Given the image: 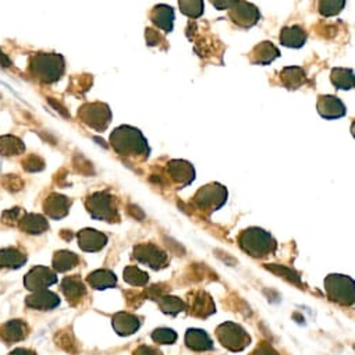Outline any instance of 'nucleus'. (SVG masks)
Listing matches in <instances>:
<instances>
[{
	"mask_svg": "<svg viewBox=\"0 0 355 355\" xmlns=\"http://www.w3.org/2000/svg\"><path fill=\"white\" fill-rule=\"evenodd\" d=\"M110 146L114 152L124 157L132 159H148L150 148L144 134L132 125H119L113 130L109 138Z\"/></svg>",
	"mask_w": 355,
	"mask_h": 355,
	"instance_id": "obj_1",
	"label": "nucleus"
},
{
	"mask_svg": "<svg viewBox=\"0 0 355 355\" xmlns=\"http://www.w3.org/2000/svg\"><path fill=\"white\" fill-rule=\"evenodd\" d=\"M237 243L245 254L259 259L273 255L277 250V241L269 232L261 227H248L243 230L237 237Z\"/></svg>",
	"mask_w": 355,
	"mask_h": 355,
	"instance_id": "obj_2",
	"label": "nucleus"
},
{
	"mask_svg": "<svg viewBox=\"0 0 355 355\" xmlns=\"http://www.w3.org/2000/svg\"><path fill=\"white\" fill-rule=\"evenodd\" d=\"M66 62L58 53H37L31 58L30 73L44 84H53L64 74Z\"/></svg>",
	"mask_w": 355,
	"mask_h": 355,
	"instance_id": "obj_3",
	"label": "nucleus"
},
{
	"mask_svg": "<svg viewBox=\"0 0 355 355\" xmlns=\"http://www.w3.org/2000/svg\"><path fill=\"white\" fill-rule=\"evenodd\" d=\"M85 208L92 219L114 223L120 220L117 200L109 191H96L85 200Z\"/></svg>",
	"mask_w": 355,
	"mask_h": 355,
	"instance_id": "obj_4",
	"label": "nucleus"
},
{
	"mask_svg": "<svg viewBox=\"0 0 355 355\" xmlns=\"http://www.w3.org/2000/svg\"><path fill=\"white\" fill-rule=\"evenodd\" d=\"M324 291L330 301L349 306L355 302V283L349 276L331 273L324 279Z\"/></svg>",
	"mask_w": 355,
	"mask_h": 355,
	"instance_id": "obj_5",
	"label": "nucleus"
},
{
	"mask_svg": "<svg viewBox=\"0 0 355 355\" xmlns=\"http://www.w3.org/2000/svg\"><path fill=\"white\" fill-rule=\"evenodd\" d=\"M227 197L229 193L225 186L219 183H211L196 193L193 204L198 211L211 215L225 207V204L227 202Z\"/></svg>",
	"mask_w": 355,
	"mask_h": 355,
	"instance_id": "obj_6",
	"label": "nucleus"
},
{
	"mask_svg": "<svg viewBox=\"0 0 355 355\" xmlns=\"http://www.w3.org/2000/svg\"><path fill=\"white\" fill-rule=\"evenodd\" d=\"M216 338L232 352L244 351L251 344V336L247 330L234 322H225L216 327Z\"/></svg>",
	"mask_w": 355,
	"mask_h": 355,
	"instance_id": "obj_7",
	"label": "nucleus"
},
{
	"mask_svg": "<svg viewBox=\"0 0 355 355\" xmlns=\"http://www.w3.org/2000/svg\"><path fill=\"white\" fill-rule=\"evenodd\" d=\"M78 119L89 128L103 132L112 123L113 114L109 105L102 102H91L78 109Z\"/></svg>",
	"mask_w": 355,
	"mask_h": 355,
	"instance_id": "obj_8",
	"label": "nucleus"
},
{
	"mask_svg": "<svg viewBox=\"0 0 355 355\" xmlns=\"http://www.w3.org/2000/svg\"><path fill=\"white\" fill-rule=\"evenodd\" d=\"M132 258L153 270H162L168 265L167 252L150 243H142L135 245L132 250Z\"/></svg>",
	"mask_w": 355,
	"mask_h": 355,
	"instance_id": "obj_9",
	"label": "nucleus"
},
{
	"mask_svg": "<svg viewBox=\"0 0 355 355\" xmlns=\"http://www.w3.org/2000/svg\"><path fill=\"white\" fill-rule=\"evenodd\" d=\"M229 17L236 26L241 28H251L258 24L261 13L255 5L244 2V0H234L233 6L229 9Z\"/></svg>",
	"mask_w": 355,
	"mask_h": 355,
	"instance_id": "obj_10",
	"label": "nucleus"
},
{
	"mask_svg": "<svg viewBox=\"0 0 355 355\" xmlns=\"http://www.w3.org/2000/svg\"><path fill=\"white\" fill-rule=\"evenodd\" d=\"M167 174L177 189H186L196 180L194 166L183 159H173L167 163Z\"/></svg>",
	"mask_w": 355,
	"mask_h": 355,
	"instance_id": "obj_11",
	"label": "nucleus"
},
{
	"mask_svg": "<svg viewBox=\"0 0 355 355\" xmlns=\"http://www.w3.org/2000/svg\"><path fill=\"white\" fill-rule=\"evenodd\" d=\"M58 283V275L51 268L35 266L24 276V287L31 291L48 290V287Z\"/></svg>",
	"mask_w": 355,
	"mask_h": 355,
	"instance_id": "obj_12",
	"label": "nucleus"
},
{
	"mask_svg": "<svg viewBox=\"0 0 355 355\" xmlns=\"http://www.w3.org/2000/svg\"><path fill=\"white\" fill-rule=\"evenodd\" d=\"M30 326L23 319H10L0 324V340L8 345L24 341L30 336Z\"/></svg>",
	"mask_w": 355,
	"mask_h": 355,
	"instance_id": "obj_13",
	"label": "nucleus"
},
{
	"mask_svg": "<svg viewBox=\"0 0 355 355\" xmlns=\"http://www.w3.org/2000/svg\"><path fill=\"white\" fill-rule=\"evenodd\" d=\"M318 113L326 120H337L347 114L344 102L334 95H320L318 98Z\"/></svg>",
	"mask_w": 355,
	"mask_h": 355,
	"instance_id": "obj_14",
	"label": "nucleus"
},
{
	"mask_svg": "<svg viewBox=\"0 0 355 355\" xmlns=\"http://www.w3.org/2000/svg\"><path fill=\"white\" fill-rule=\"evenodd\" d=\"M78 247L84 252H99L107 245V236L95 229H84L77 233Z\"/></svg>",
	"mask_w": 355,
	"mask_h": 355,
	"instance_id": "obj_15",
	"label": "nucleus"
},
{
	"mask_svg": "<svg viewBox=\"0 0 355 355\" xmlns=\"http://www.w3.org/2000/svg\"><path fill=\"white\" fill-rule=\"evenodd\" d=\"M71 204H73V201L70 198H67L66 196L53 193L44 201L42 207H44V212L46 214L48 218H51L53 220H60L69 215Z\"/></svg>",
	"mask_w": 355,
	"mask_h": 355,
	"instance_id": "obj_16",
	"label": "nucleus"
},
{
	"mask_svg": "<svg viewBox=\"0 0 355 355\" xmlns=\"http://www.w3.org/2000/svg\"><path fill=\"white\" fill-rule=\"evenodd\" d=\"M60 305V298L51 290H41L26 297V306L35 311H53Z\"/></svg>",
	"mask_w": 355,
	"mask_h": 355,
	"instance_id": "obj_17",
	"label": "nucleus"
},
{
	"mask_svg": "<svg viewBox=\"0 0 355 355\" xmlns=\"http://www.w3.org/2000/svg\"><path fill=\"white\" fill-rule=\"evenodd\" d=\"M60 291L73 306L78 305L87 295V287L78 275L64 277L60 283Z\"/></svg>",
	"mask_w": 355,
	"mask_h": 355,
	"instance_id": "obj_18",
	"label": "nucleus"
},
{
	"mask_svg": "<svg viewBox=\"0 0 355 355\" xmlns=\"http://www.w3.org/2000/svg\"><path fill=\"white\" fill-rule=\"evenodd\" d=\"M277 58H280V51L276 45L269 41H263L254 46V49L248 55V60L251 64L268 66L273 63Z\"/></svg>",
	"mask_w": 355,
	"mask_h": 355,
	"instance_id": "obj_19",
	"label": "nucleus"
},
{
	"mask_svg": "<svg viewBox=\"0 0 355 355\" xmlns=\"http://www.w3.org/2000/svg\"><path fill=\"white\" fill-rule=\"evenodd\" d=\"M112 326L119 336L127 337L139 330L141 318L130 312H117L112 318Z\"/></svg>",
	"mask_w": 355,
	"mask_h": 355,
	"instance_id": "obj_20",
	"label": "nucleus"
},
{
	"mask_svg": "<svg viewBox=\"0 0 355 355\" xmlns=\"http://www.w3.org/2000/svg\"><path fill=\"white\" fill-rule=\"evenodd\" d=\"M149 19L157 28H160L166 34L171 33L174 28L175 16H174V9L171 6H167V5L155 6L149 13Z\"/></svg>",
	"mask_w": 355,
	"mask_h": 355,
	"instance_id": "obj_21",
	"label": "nucleus"
},
{
	"mask_svg": "<svg viewBox=\"0 0 355 355\" xmlns=\"http://www.w3.org/2000/svg\"><path fill=\"white\" fill-rule=\"evenodd\" d=\"M216 312L214 298L207 291H198L190 302V313L197 318H208Z\"/></svg>",
	"mask_w": 355,
	"mask_h": 355,
	"instance_id": "obj_22",
	"label": "nucleus"
},
{
	"mask_svg": "<svg viewBox=\"0 0 355 355\" xmlns=\"http://www.w3.org/2000/svg\"><path fill=\"white\" fill-rule=\"evenodd\" d=\"M186 345L196 352H202V351H211L214 349V341L209 337V334L202 330V329H197V327H191L186 331V337H184Z\"/></svg>",
	"mask_w": 355,
	"mask_h": 355,
	"instance_id": "obj_23",
	"label": "nucleus"
},
{
	"mask_svg": "<svg viewBox=\"0 0 355 355\" xmlns=\"http://www.w3.org/2000/svg\"><path fill=\"white\" fill-rule=\"evenodd\" d=\"M27 254L17 247L0 250V269L17 270L27 263Z\"/></svg>",
	"mask_w": 355,
	"mask_h": 355,
	"instance_id": "obj_24",
	"label": "nucleus"
},
{
	"mask_svg": "<svg viewBox=\"0 0 355 355\" xmlns=\"http://www.w3.org/2000/svg\"><path fill=\"white\" fill-rule=\"evenodd\" d=\"M306 31L300 27V26H290V27H284L280 31V44L286 48H291V49H300L305 45L306 42Z\"/></svg>",
	"mask_w": 355,
	"mask_h": 355,
	"instance_id": "obj_25",
	"label": "nucleus"
},
{
	"mask_svg": "<svg viewBox=\"0 0 355 355\" xmlns=\"http://www.w3.org/2000/svg\"><path fill=\"white\" fill-rule=\"evenodd\" d=\"M19 229L31 236H40L49 230V222L45 216L38 214H27L21 218L19 223Z\"/></svg>",
	"mask_w": 355,
	"mask_h": 355,
	"instance_id": "obj_26",
	"label": "nucleus"
},
{
	"mask_svg": "<svg viewBox=\"0 0 355 355\" xmlns=\"http://www.w3.org/2000/svg\"><path fill=\"white\" fill-rule=\"evenodd\" d=\"M87 283L95 290H107L117 286V276L109 269H98L87 276Z\"/></svg>",
	"mask_w": 355,
	"mask_h": 355,
	"instance_id": "obj_27",
	"label": "nucleus"
},
{
	"mask_svg": "<svg viewBox=\"0 0 355 355\" xmlns=\"http://www.w3.org/2000/svg\"><path fill=\"white\" fill-rule=\"evenodd\" d=\"M80 265V257L71 251L62 250L55 252L53 259H52V266L55 272L58 273H66L73 270Z\"/></svg>",
	"mask_w": 355,
	"mask_h": 355,
	"instance_id": "obj_28",
	"label": "nucleus"
},
{
	"mask_svg": "<svg viewBox=\"0 0 355 355\" xmlns=\"http://www.w3.org/2000/svg\"><path fill=\"white\" fill-rule=\"evenodd\" d=\"M280 80L282 84L291 91H295L298 88H301L305 83H306V74L305 70L297 66H291V67H284L282 74H280Z\"/></svg>",
	"mask_w": 355,
	"mask_h": 355,
	"instance_id": "obj_29",
	"label": "nucleus"
},
{
	"mask_svg": "<svg viewBox=\"0 0 355 355\" xmlns=\"http://www.w3.org/2000/svg\"><path fill=\"white\" fill-rule=\"evenodd\" d=\"M155 300L157 301V305L160 308V311L166 315L170 316H175L179 315L180 312H184L187 309V304L175 295H164V294H159L155 297Z\"/></svg>",
	"mask_w": 355,
	"mask_h": 355,
	"instance_id": "obj_30",
	"label": "nucleus"
},
{
	"mask_svg": "<svg viewBox=\"0 0 355 355\" xmlns=\"http://www.w3.org/2000/svg\"><path fill=\"white\" fill-rule=\"evenodd\" d=\"M330 81L336 89L349 91L354 88V70L334 67L330 73Z\"/></svg>",
	"mask_w": 355,
	"mask_h": 355,
	"instance_id": "obj_31",
	"label": "nucleus"
},
{
	"mask_svg": "<svg viewBox=\"0 0 355 355\" xmlns=\"http://www.w3.org/2000/svg\"><path fill=\"white\" fill-rule=\"evenodd\" d=\"M26 152L24 142L16 135L0 137V155L6 157H13L23 155Z\"/></svg>",
	"mask_w": 355,
	"mask_h": 355,
	"instance_id": "obj_32",
	"label": "nucleus"
},
{
	"mask_svg": "<svg viewBox=\"0 0 355 355\" xmlns=\"http://www.w3.org/2000/svg\"><path fill=\"white\" fill-rule=\"evenodd\" d=\"M123 279L125 283L135 287H144L149 283V275L137 266H127L123 272Z\"/></svg>",
	"mask_w": 355,
	"mask_h": 355,
	"instance_id": "obj_33",
	"label": "nucleus"
},
{
	"mask_svg": "<svg viewBox=\"0 0 355 355\" xmlns=\"http://www.w3.org/2000/svg\"><path fill=\"white\" fill-rule=\"evenodd\" d=\"M180 12L191 19H200L204 15L205 3L202 0H180L179 2Z\"/></svg>",
	"mask_w": 355,
	"mask_h": 355,
	"instance_id": "obj_34",
	"label": "nucleus"
},
{
	"mask_svg": "<svg viewBox=\"0 0 355 355\" xmlns=\"http://www.w3.org/2000/svg\"><path fill=\"white\" fill-rule=\"evenodd\" d=\"M153 343L160 344V345H170L177 341V333L173 329L168 327H157L152 331L150 334Z\"/></svg>",
	"mask_w": 355,
	"mask_h": 355,
	"instance_id": "obj_35",
	"label": "nucleus"
},
{
	"mask_svg": "<svg viewBox=\"0 0 355 355\" xmlns=\"http://www.w3.org/2000/svg\"><path fill=\"white\" fill-rule=\"evenodd\" d=\"M344 6V0H323V2H319V13L324 17H333L338 15Z\"/></svg>",
	"mask_w": 355,
	"mask_h": 355,
	"instance_id": "obj_36",
	"label": "nucleus"
},
{
	"mask_svg": "<svg viewBox=\"0 0 355 355\" xmlns=\"http://www.w3.org/2000/svg\"><path fill=\"white\" fill-rule=\"evenodd\" d=\"M26 215V211L21 208H12L2 214V222L6 226H19L21 218Z\"/></svg>",
	"mask_w": 355,
	"mask_h": 355,
	"instance_id": "obj_37",
	"label": "nucleus"
},
{
	"mask_svg": "<svg viewBox=\"0 0 355 355\" xmlns=\"http://www.w3.org/2000/svg\"><path fill=\"white\" fill-rule=\"evenodd\" d=\"M23 167L27 171H41L45 168V162L35 155H30L23 160Z\"/></svg>",
	"mask_w": 355,
	"mask_h": 355,
	"instance_id": "obj_38",
	"label": "nucleus"
},
{
	"mask_svg": "<svg viewBox=\"0 0 355 355\" xmlns=\"http://www.w3.org/2000/svg\"><path fill=\"white\" fill-rule=\"evenodd\" d=\"M2 184L9 191H19V190H21L24 187L23 180L20 179V177H17L16 174H6L3 177V180H2Z\"/></svg>",
	"mask_w": 355,
	"mask_h": 355,
	"instance_id": "obj_39",
	"label": "nucleus"
},
{
	"mask_svg": "<svg viewBox=\"0 0 355 355\" xmlns=\"http://www.w3.org/2000/svg\"><path fill=\"white\" fill-rule=\"evenodd\" d=\"M250 355H280L277 349H275L273 345H270L266 341H262L257 345V348Z\"/></svg>",
	"mask_w": 355,
	"mask_h": 355,
	"instance_id": "obj_40",
	"label": "nucleus"
},
{
	"mask_svg": "<svg viewBox=\"0 0 355 355\" xmlns=\"http://www.w3.org/2000/svg\"><path fill=\"white\" fill-rule=\"evenodd\" d=\"M145 40H146V44L149 46H157L160 44V41H163V37L155 31L153 28H146L145 30Z\"/></svg>",
	"mask_w": 355,
	"mask_h": 355,
	"instance_id": "obj_41",
	"label": "nucleus"
},
{
	"mask_svg": "<svg viewBox=\"0 0 355 355\" xmlns=\"http://www.w3.org/2000/svg\"><path fill=\"white\" fill-rule=\"evenodd\" d=\"M132 355H163L160 349H157L156 347H152V345H139L138 348L134 349Z\"/></svg>",
	"mask_w": 355,
	"mask_h": 355,
	"instance_id": "obj_42",
	"label": "nucleus"
},
{
	"mask_svg": "<svg viewBox=\"0 0 355 355\" xmlns=\"http://www.w3.org/2000/svg\"><path fill=\"white\" fill-rule=\"evenodd\" d=\"M9 355H37V352L33 351V349H30V348L19 347V348H15L13 351H10Z\"/></svg>",
	"mask_w": 355,
	"mask_h": 355,
	"instance_id": "obj_43",
	"label": "nucleus"
},
{
	"mask_svg": "<svg viewBox=\"0 0 355 355\" xmlns=\"http://www.w3.org/2000/svg\"><path fill=\"white\" fill-rule=\"evenodd\" d=\"M233 2L234 0H226V2H212V5L218 8V10H229L233 6Z\"/></svg>",
	"mask_w": 355,
	"mask_h": 355,
	"instance_id": "obj_44",
	"label": "nucleus"
},
{
	"mask_svg": "<svg viewBox=\"0 0 355 355\" xmlns=\"http://www.w3.org/2000/svg\"><path fill=\"white\" fill-rule=\"evenodd\" d=\"M0 63H2L5 67H9L10 66V60H9V58L0 51Z\"/></svg>",
	"mask_w": 355,
	"mask_h": 355,
	"instance_id": "obj_45",
	"label": "nucleus"
}]
</instances>
